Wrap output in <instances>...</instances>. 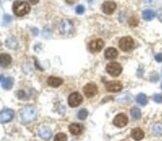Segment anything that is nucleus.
<instances>
[{
    "label": "nucleus",
    "instance_id": "1",
    "mask_svg": "<svg viewBox=\"0 0 162 141\" xmlns=\"http://www.w3.org/2000/svg\"><path fill=\"white\" fill-rule=\"evenodd\" d=\"M23 123H30L37 118V109L34 106H25L19 113Z\"/></svg>",
    "mask_w": 162,
    "mask_h": 141
},
{
    "label": "nucleus",
    "instance_id": "2",
    "mask_svg": "<svg viewBox=\"0 0 162 141\" xmlns=\"http://www.w3.org/2000/svg\"><path fill=\"white\" fill-rule=\"evenodd\" d=\"M13 12L17 16H24L30 12V6L25 1H15L13 4Z\"/></svg>",
    "mask_w": 162,
    "mask_h": 141
},
{
    "label": "nucleus",
    "instance_id": "3",
    "mask_svg": "<svg viewBox=\"0 0 162 141\" xmlns=\"http://www.w3.org/2000/svg\"><path fill=\"white\" fill-rule=\"evenodd\" d=\"M58 30H59V33L67 35L72 32L73 30V23L71 20H68V19H63L62 21L59 23L58 26Z\"/></svg>",
    "mask_w": 162,
    "mask_h": 141
},
{
    "label": "nucleus",
    "instance_id": "4",
    "mask_svg": "<svg viewBox=\"0 0 162 141\" xmlns=\"http://www.w3.org/2000/svg\"><path fill=\"white\" fill-rule=\"evenodd\" d=\"M106 71H107V73H109L111 76L116 77V76H118V75H120V73L122 72V67L117 62H111V63L106 65Z\"/></svg>",
    "mask_w": 162,
    "mask_h": 141
},
{
    "label": "nucleus",
    "instance_id": "5",
    "mask_svg": "<svg viewBox=\"0 0 162 141\" xmlns=\"http://www.w3.org/2000/svg\"><path fill=\"white\" fill-rule=\"evenodd\" d=\"M119 47L121 48L123 51H130L134 47V41L130 36H126L123 37L119 41Z\"/></svg>",
    "mask_w": 162,
    "mask_h": 141
},
{
    "label": "nucleus",
    "instance_id": "6",
    "mask_svg": "<svg viewBox=\"0 0 162 141\" xmlns=\"http://www.w3.org/2000/svg\"><path fill=\"white\" fill-rule=\"evenodd\" d=\"M82 100H83V98L78 92H73L68 97V104H69L71 107H77L82 103Z\"/></svg>",
    "mask_w": 162,
    "mask_h": 141
},
{
    "label": "nucleus",
    "instance_id": "7",
    "mask_svg": "<svg viewBox=\"0 0 162 141\" xmlns=\"http://www.w3.org/2000/svg\"><path fill=\"white\" fill-rule=\"evenodd\" d=\"M14 117V111L9 108L3 109L0 114V119H1V123H7L9 121H11Z\"/></svg>",
    "mask_w": 162,
    "mask_h": 141
},
{
    "label": "nucleus",
    "instance_id": "8",
    "mask_svg": "<svg viewBox=\"0 0 162 141\" xmlns=\"http://www.w3.org/2000/svg\"><path fill=\"white\" fill-rule=\"evenodd\" d=\"M104 46V42H103L102 39H95V40H92L89 43V49L91 52H99L101 51V49Z\"/></svg>",
    "mask_w": 162,
    "mask_h": 141
},
{
    "label": "nucleus",
    "instance_id": "9",
    "mask_svg": "<svg viewBox=\"0 0 162 141\" xmlns=\"http://www.w3.org/2000/svg\"><path fill=\"white\" fill-rule=\"evenodd\" d=\"M105 87L106 90L109 91V92H118V91L122 90V84L120 82H117V81H109V82H106Z\"/></svg>",
    "mask_w": 162,
    "mask_h": 141
},
{
    "label": "nucleus",
    "instance_id": "10",
    "mask_svg": "<svg viewBox=\"0 0 162 141\" xmlns=\"http://www.w3.org/2000/svg\"><path fill=\"white\" fill-rule=\"evenodd\" d=\"M97 86L95 84H93V83H88V84H86L85 86H84L83 88V92L84 94L86 95L87 97H93L94 95H96L97 93Z\"/></svg>",
    "mask_w": 162,
    "mask_h": 141
},
{
    "label": "nucleus",
    "instance_id": "11",
    "mask_svg": "<svg viewBox=\"0 0 162 141\" xmlns=\"http://www.w3.org/2000/svg\"><path fill=\"white\" fill-rule=\"evenodd\" d=\"M127 123H128V118L123 113L118 114V115L114 118V120H113V124L117 127H124Z\"/></svg>",
    "mask_w": 162,
    "mask_h": 141
},
{
    "label": "nucleus",
    "instance_id": "12",
    "mask_svg": "<svg viewBox=\"0 0 162 141\" xmlns=\"http://www.w3.org/2000/svg\"><path fill=\"white\" fill-rule=\"evenodd\" d=\"M116 9V4L112 1H105L102 4V11L105 14H112Z\"/></svg>",
    "mask_w": 162,
    "mask_h": 141
},
{
    "label": "nucleus",
    "instance_id": "13",
    "mask_svg": "<svg viewBox=\"0 0 162 141\" xmlns=\"http://www.w3.org/2000/svg\"><path fill=\"white\" fill-rule=\"evenodd\" d=\"M12 61L11 56L9 54H6V53H2L0 55V63H1V66L2 67H7L10 65Z\"/></svg>",
    "mask_w": 162,
    "mask_h": 141
},
{
    "label": "nucleus",
    "instance_id": "14",
    "mask_svg": "<svg viewBox=\"0 0 162 141\" xmlns=\"http://www.w3.org/2000/svg\"><path fill=\"white\" fill-rule=\"evenodd\" d=\"M83 130V126L81 124H77V123H72L70 124L69 126V131L71 132V134L73 135H78Z\"/></svg>",
    "mask_w": 162,
    "mask_h": 141
},
{
    "label": "nucleus",
    "instance_id": "15",
    "mask_svg": "<svg viewBox=\"0 0 162 141\" xmlns=\"http://www.w3.org/2000/svg\"><path fill=\"white\" fill-rule=\"evenodd\" d=\"M47 83H48V85H50V86H52V87H58L63 83V80L61 79V78L50 76L47 79Z\"/></svg>",
    "mask_w": 162,
    "mask_h": 141
},
{
    "label": "nucleus",
    "instance_id": "16",
    "mask_svg": "<svg viewBox=\"0 0 162 141\" xmlns=\"http://www.w3.org/2000/svg\"><path fill=\"white\" fill-rule=\"evenodd\" d=\"M2 80H1V84H2V87L4 88L6 90H9L11 89V87L13 86V78L11 77H7V78H3V76H1Z\"/></svg>",
    "mask_w": 162,
    "mask_h": 141
},
{
    "label": "nucleus",
    "instance_id": "17",
    "mask_svg": "<svg viewBox=\"0 0 162 141\" xmlns=\"http://www.w3.org/2000/svg\"><path fill=\"white\" fill-rule=\"evenodd\" d=\"M131 137L135 140H141L144 137V131L140 128H135L131 131Z\"/></svg>",
    "mask_w": 162,
    "mask_h": 141
},
{
    "label": "nucleus",
    "instance_id": "18",
    "mask_svg": "<svg viewBox=\"0 0 162 141\" xmlns=\"http://www.w3.org/2000/svg\"><path fill=\"white\" fill-rule=\"evenodd\" d=\"M51 135H52V132H51L50 128H48V127H42L39 131V136L42 139L48 140L51 137Z\"/></svg>",
    "mask_w": 162,
    "mask_h": 141
},
{
    "label": "nucleus",
    "instance_id": "19",
    "mask_svg": "<svg viewBox=\"0 0 162 141\" xmlns=\"http://www.w3.org/2000/svg\"><path fill=\"white\" fill-rule=\"evenodd\" d=\"M104 55L106 59H114L118 56V51L115 48H107L105 50Z\"/></svg>",
    "mask_w": 162,
    "mask_h": 141
},
{
    "label": "nucleus",
    "instance_id": "20",
    "mask_svg": "<svg viewBox=\"0 0 162 141\" xmlns=\"http://www.w3.org/2000/svg\"><path fill=\"white\" fill-rule=\"evenodd\" d=\"M154 16H155V13L153 10H151V9H146V10H144L142 12V17L146 21L152 20V19L154 18Z\"/></svg>",
    "mask_w": 162,
    "mask_h": 141
},
{
    "label": "nucleus",
    "instance_id": "21",
    "mask_svg": "<svg viewBox=\"0 0 162 141\" xmlns=\"http://www.w3.org/2000/svg\"><path fill=\"white\" fill-rule=\"evenodd\" d=\"M136 101H137V102L140 104V105L145 106L147 104V102H148V98H147V96L145 94L141 93V94H138L137 95V97H136Z\"/></svg>",
    "mask_w": 162,
    "mask_h": 141
},
{
    "label": "nucleus",
    "instance_id": "22",
    "mask_svg": "<svg viewBox=\"0 0 162 141\" xmlns=\"http://www.w3.org/2000/svg\"><path fill=\"white\" fill-rule=\"evenodd\" d=\"M131 116L133 117V119L138 120L141 118V111L139 110V108L137 107H133L131 109Z\"/></svg>",
    "mask_w": 162,
    "mask_h": 141
},
{
    "label": "nucleus",
    "instance_id": "23",
    "mask_svg": "<svg viewBox=\"0 0 162 141\" xmlns=\"http://www.w3.org/2000/svg\"><path fill=\"white\" fill-rule=\"evenodd\" d=\"M153 133L156 136L162 135V124H155L153 127Z\"/></svg>",
    "mask_w": 162,
    "mask_h": 141
},
{
    "label": "nucleus",
    "instance_id": "24",
    "mask_svg": "<svg viewBox=\"0 0 162 141\" xmlns=\"http://www.w3.org/2000/svg\"><path fill=\"white\" fill-rule=\"evenodd\" d=\"M87 116H88V111L86 109H81L78 112V118L80 120H85Z\"/></svg>",
    "mask_w": 162,
    "mask_h": 141
},
{
    "label": "nucleus",
    "instance_id": "25",
    "mask_svg": "<svg viewBox=\"0 0 162 141\" xmlns=\"http://www.w3.org/2000/svg\"><path fill=\"white\" fill-rule=\"evenodd\" d=\"M66 140H67V137L64 133L56 134V136H55V138H54V141H66Z\"/></svg>",
    "mask_w": 162,
    "mask_h": 141
},
{
    "label": "nucleus",
    "instance_id": "26",
    "mask_svg": "<svg viewBox=\"0 0 162 141\" xmlns=\"http://www.w3.org/2000/svg\"><path fill=\"white\" fill-rule=\"evenodd\" d=\"M153 100L156 103H162V95L161 94H155L153 96Z\"/></svg>",
    "mask_w": 162,
    "mask_h": 141
},
{
    "label": "nucleus",
    "instance_id": "27",
    "mask_svg": "<svg viewBox=\"0 0 162 141\" xmlns=\"http://www.w3.org/2000/svg\"><path fill=\"white\" fill-rule=\"evenodd\" d=\"M84 11H85V8H84V6L82 5H78L75 9V12L77 14H82V13H84Z\"/></svg>",
    "mask_w": 162,
    "mask_h": 141
},
{
    "label": "nucleus",
    "instance_id": "28",
    "mask_svg": "<svg viewBox=\"0 0 162 141\" xmlns=\"http://www.w3.org/2000/svg\"><path fill=\"white\" fill-rule=\"evenodd\" d=\"M129 24H130V26H136V25L138 24V20L135 17L134 18L132 17L130 20H129Z\"/></svg>",
    "mask_w": 162,
    "mask_h": 141
},
{
    "label": "nucleus",
    "instance_id": "29",
    "mask_svg": "<svg viewBox=\"0 0 162 141\" xmlns=\"http://www.w3.org/2000/svg\"><path fill=\"white\" fill-rule=\"evenodd\" d=\"M155 60L157 62H162V54L161 53H158L155 55Z\"/></svg>",
    "mask_w": 162,
    "mask_h": 141
},
{
    "label": "nucleus",
    "instance_id": "30",
    "mask_svg": "<svg viewBox=\"0 0 162 141\" xmlns=\"http://www.w3.org/2000/svg\"><path fill=\"white\" fill-rule=\"evenodd\" d=\"M4 20H5V23H8V22H10L11 21V17L9 15L6 14L5 15V17H4Z\"/></svg>",
    "mask_w": 162,
    "mask_h": 141
},
{
    "label": "nucleus",
    "instance_id": "31",
    "mask_svg": "<svg viewBox=\"0 0 162 141\" xmlns=\"http://www.w3.org/2000/svg\"><path fill=\"white\" fill-rule=\"evenodd\" d=\"M158 18H159L160 21H162V9H160V10L158 11Z\"/></svg>",
    "mask_w": 162,
    "mask_h": 141
},
{
    "label": "nucleus",
    "instance_id": "32",
    "mask_svg": "<svg viewBox=\"0 0 162 141\" xmlns=\"http://www.w3.org/2000/svg\"><path fill=\"white\" fill-rule=\"evenodd\" d=\"M29 2L31 3V4H36V3L39 2V0H28Z\"/></svg>",
    "mask_w": 162,
    "mask_h": 141
},
{
    "label": "nucleus",
    "instance_id": "33",
    "mask_svg": "<svg viewBox=\"0 0 162 141\" xmlns=\"http://www.w3.org/2000/svg\"><path fill=\"white\" fill-rule=\"evenodd\" d=\"M76 0H66V2L67 3H69V4H73L74 2H75Z\"/></svg>",
    "mask_w": 162,
    "mask_h": 141
},
{
    "label": "nucleus",
    "instance_id": "34",
    "mask_svg": "<svg viewBox=\"0 0 162 141\" xmlns=\"http://www.w3.org/2000/svg\"><path fill=\"white\" fill-rule=\"evenodd\" d=\"M161 88H162V84H161Z\"/></svg>",
    "mask_w": 162,
    "mask_h": 141
},
{
    "label": "nucleus",
    "instance_id": "35",
    "mask_svg": "<svg viewBox=\"0 0 162 141\" xmlns=\"http://www.w3.org/2000/svg\"><path fill=\"white\" fill-rule=\"evenodd\" d=\"M122 141H125V140H122Z\"/></svg>",
    "mask_w": 162,
    "mask_h": 141
}]
</instances>
